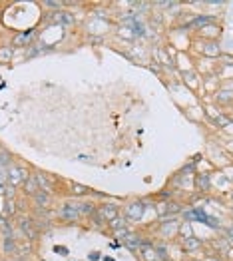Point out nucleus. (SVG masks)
Returning a JSON list of instances; mask_svg holds the SVG:
<instances>
[{
	"label": "nucleus",
	"instance_id": "1",
	"mask_svg": "<svg viewBox=\"0 0 233 261\" xmlns=\"http://www.w3.org/2000/svg\"><path fill=\"white\" fill-rule=\"evenodd\" d=\"M179 225H182V219L179 218H166V219L156 221V223H153L156 238H160L164 243L175 241L177 236H179Z\"/></svg>",
	"mask_w": 233,
	"mask_h": 261
},
{
	"label": "nucleus",
	"instance_id": "2",
	"mask_svg": "<svg viewBox=\"0 0 233 261\" xmlns=\"http://www.w3.org/2000/svg\"><path fill=\"white\" fill-rule=\"evenodd\" d=\"M156 214L160 219L166 218H179V214H184V203L175 201V199H170V201H158L153 205Z\"/></svg>",
	"mask_w": 233,
	"mask_h": 261
},
{
	"label": "nucleus",
	"instance_id": "3",
	"mask_svg": "<svg viewBox=\"0 0 233 261\" xmlns=\"http://www.w3.org/2000/svg\"><path fill=\"white\" fill-rule=\"evenodd\" d=\"M16 225H18V229H20V233L24 236L26 241H36L40 238V231L36 229L32 216H18L16 218Z\"/></svg>",
	"mask_w": 233,
	"mask_h": 261
},
{
	"label": "nucleus",
	"instance_id": "4",
	"mask_svg": "<svg viewBox=\"0 0 233 261\" xmlns=\"http://www.w3.org/2000/svg\"><path fill=\"white\" fill-rule=\"evenodd\" d=\"M28 170H24L20 166H16V164H12V166H8L6 168V184L10 186V188H22V184H24V179L28 177Z\"/></svg>",
	"mask_w": 233,
	"mask_h": 261
},
{
	"label": "nucleus",
	"instance_id": "5",
	"mask_svg": "<svg viewBox=\"0 0 233 261\" xmlns=\"http://www.w3.org/2000/svg\"><path fill=\"white\" fill-rule=\"evenodd\" d=\"M146 210H148L146 199H136V201H130L124 207V216H126L127 221H142Z\"/></svg>",
	"mask_w": 233,
	"mask_h": 261
},
{
	"label": "nucleus",
	"instance_id": "6",
	"mask_svg": "<svg viewBox=\"0 0 233 261\" xmlns=\"http://www.w3.org/2000/svg\"><path fill=\"white\" fill-rule=\"evenodd\" d=\"M38 38V30H18L14 36H12V46L14 48H32L34 42Z\"/></svg>",
	"mask_w": 233,
	"mask_h": 261
},
{
	"label": "nucleus",
	"instance_id": "7",
	"mask_svg": "<svg viewBox=\"0 0 233 261\" xmlns=\"http://www.w3.org/2000/svg\"><path fill=\"white\" fill-rule=\"evenodd\" d=\"M195 44H197L199 54H201V56H205V58H210V60H217V58L223 54L219 42H212V40H197V42H193V46H195Z\"/></svg>",
	"mask_w": 233,
	"mask_h": 261
},
{
	"label": "nucleus",
	"instance_id": "8",
	"mask_svg": "<svg viewBox=\"0 0 233 261\" xmlns=\"http://www.w3.org/2000/svg\"><path fill=\"white\" fill-rule=\"evenodd\" d=\"M56 218L62 219V221H68V223H78V221H82V216H80V212L70 203V201H66L62 203L58 210H56Z\"/></svg>",
	"mask_w": 233,
	"mask_h": 261
},
{
	"label": "nucleus",
	"instance_id": "9",
	"mask_svg": "<svg viewBox=\"0 0 233 261\" xmlns=\"http://www.w3.org/2000/svg\"><path fill=\"white\" fill-rule=\"evenodd\" d=\"M122 243L126 245L130 251L138 253V249H140L142 245L149 243V240H146V238H144L142 233H138V231H126V233H122Z\"/></svg>",
	"mask_w": 233,
	"mask_h": 261
},
{
	"label": "nucleus",
	"instance_id": "10",
	"mask_svg": "<svg viewBox=\"0 0 233 261\" xmlns=\"http://www.w3.org/2000/svg\"><path fill=\"white\" fill-rule=\"evenodd\" d=\"M98 214L102 216V219H104L106 223H110V221H114L116 218L122 216V207H120L118 203H114V201L98 203Z\"/></svg>",
	"mask_w": 233,
	"mask_h": 261
},
{
	"label": "nucleus",
	"instance_id": "11",
	"mask_svg": "<svg viewBox=\"0 0 233 261\" xmlns=\"http://www.w3.org/2000/svg\"><path fill=\"white\" fill-rule=\"evenodd\" d=\"M199 40H212V42H217L219 36H221V26L217 22H212L208 26H203L199 32H195Z\"/></svg>",
	"mask_w": 233,
	"mask_h": 261
},
{
	"label": "nucleus",
	"instance_id": "12",
	"mask_svg": "<svg viewBox=\"0 0 233 261\" xmlns=\"http://www.w3.org/2000/svg\"><path fill=\"white\" fill-rule=\"evenodd\" d=\"M193 190L199 192V194H208L212 190V175L197 172V174L193 175Z\"/></svg>",
	"mask_w": 233,
	"mask_h": 261
},
{
	"label": "nucleus",
	"instance_id": "13",
	"mask_svg": "<svg viewBox=\"0 0 233 261\" xmlns=\"http://www.w3.org/2000/svg\"><path fill=\"white\" fill-rule=\"evenodd\" d=\"M32 201H34V207H36V210H44V212H48V210H52V205H54V194L38 192L36 196L32 197Z\"/></svg>",
	"mask_w": 233,
	"mask_h": 261
},
{
	"label": "nucleus",
	"instance_id": "14",
	"mask_svg": "<svg viewBox=\"0 0 233 261\" xmlns=\"http://www.w3.org/2000/svg\"><path fill=\"white\" fill-rule=\"evenodd\" d=\"M20 190H22V196H24V197H30V199H32V197L36 196L38 192H40V186H38L36 177L30 174L28 177H26V179H24V184H22Z\"/></svg>",
	"mask_w": 233,
	"mask_h": 261
},
{
	"label": "nucleus",
	"instance_id": "15",
	"mask_svg": "<svg viewBox=\"0 0 233 261\" xmlns=\"http://www.w3.org/2000/svg\"><path fill=\"white\" fill-rule=\"evenodd\" d=\"M179 243V247L186 251V253H195V251H201L203 249V241L199 240V238H188V240H177Z\"/></svg>",
	"mask_w": 233,
	"mask_h": 261
},
{
	"label": "nucleus",
	"instance_id": "16",
	"mask_svg": "<svg viewBox=\"0 0 233 261\" xmlns=\"http://www.w3.org/2000/svg\"><path fill=\"white\" fill-rule=\"evenodd\" d=\"M78 212H80V216L82 218H90L96 210H98V203H94V201H82V199H76V201H70Z\"/></svg>",
	"mask_w": 233,
	"mask_h": 261
},
{
	"label": "nucleus",
	"instance_id": "17",
	"mask_svg": "<svg viewBox=\"0 0 233 261\" xmlns=\"http://www.w3.org/2000/svg\"><path fill=\"white\" fill-rule=\"evenodd\" d=\"M138 255H140V259L142 261H160L153 241H149V243H146V245H142V247L138 249Z\"/></svg>",
	"mask_w": 233,
	"mask_h": 261
},
{
	"label": "nucleus",
	"instance_id": "18",
	"mask_svg": "<svg viewBox=\"0 0 233 261\" xmlns=\"http://www.w3.org/2000/svg\"><path fill=\"white\" fill-rule=\"evenodd\" d=\"M108 227H110V231H112V233H120V236H122V233L130 231V221H127L126 216L122 214L120 218H116L114 221H110V223H108Z\"/></svg>",
	"mask_w": 233,
	"mask_h": 261
},
{
	"label": "nucleus",
	"instance_id": "19",
	"mask_svg": "<svg viewBox=\"0 0 233 261\" xmlns=\"http://www.w3.org/2000/svg\"><path fill=\"white\" fill-rule=\"evenodd\" d=\"M68 194L72 197H88V196H92V190L88 188V186H82V184H74V181H68Z\"/></svg>",
	"mask_w": 233,
	"mask_h": 261
},
{
	"label": "nucleus",
	"instance_id": "20",
	"mask_svg": "<svg viewBox=\"0 0 233 261\" xmlns=\"http://www.w3.org/2000/svg\"><path fill=\"white\" fill-rule=\"evenodd\" d=\"M182 80L188 84L190 90H199V84H201V78H199V74H195V72H182Z\"/></svg>",
	"mask_w": 233,
	"mask_h": 261
},
{
	"label": "nucleus",
	"instance_id": "21",
	"mask_svg": "<svg viewBox=\"0 0 233 261\" xmlns=\"http://www.w3.org/2000/svg\"><path fill=\"white\" fill-rule=\"evenodd\" d=\"M14 58V46L12 44H2L0 46V64H10Z\"/></svg>",
	"mask_w": 233,
	"mask_h": 261
},
{
	"label": "nucleus",
	"instance_id": "22",
	"mask_svg": "<svg viewBox=\"0 0 233 261\" xmlns=\"http://www.w3.org/2000/svg\"><path fill=\"white\" fill-rule=\"evenodd\" d=\"M215 102L223 108L233 106V92H215Z\"/></svg>",
	"mask_w": 233,
	"mask_h": 261
},
{
	"label": "nucleus",
	"instance_id": "23",
	"mask_svg": "<svg viewBox=\"0 0 233 261\" xmlns=\"http://www.w3.org/2000/svg\"><path fill=\"white\" fill-rule=\"evenodd\" d=\"M188 238H193V229H191V221H182V225H179V236H177V240H188Z\"/></svg>",
	"mask_w": 233,
	"mask_h": 261
},
{
	"label": "nucleus",
	"instance_id": "24",
	"mask_svg": "<svg viewBox=\"0 0 233 261\" xmlns=\"http://www.w3.org/2000/svg\"><path fill=\"white\" fill-rule=\"evenodd\" d=\"M217 60H219V64L223 66H233V54H221Z\"/></svg>",
	"mask_w": 233,
	"mask_h": 261
},
{
	"label": "nucleus",
	"instance_id": "25",
	"mask_svg": "<svg viewBox=\"0 0 233 261\" xmlns=\"http://www.w3.org/2000/svg\"><path fill=\"white\" fill-rule=\"evenodd\" d=\"M201 261H225L223 257H219L217 253H213V251H210V253H205L203 257H201Z\"/></svg>",
	"mask_w": 233,
	"mask_h": 261
},
{
	"label": "nucleus",
	"instance_id": "26",
	"mask_svg": "<svg viewBox=\"0 0 233 261\" xmlns=\"http://www.w3.org/2000/svg\"><path fill=\"white\" fill-rule=\"evenodd\" d=\"M225 240L229 241L233 245V227H229V229H225Z\"/></svg>",
	"mask_w": 233,
	"mask_h": 261
},
{
	"label": "nucleus",
	"instance_id": "27",
	"mask_svg": "<svg viewBox=\"0 0 233 261\" xmlns=\"http://www.w3.org/2000/svg\"><path fill=\"white\" fill-rule=\"evenodd\" d=\"M6 194V186L4 184H0V196H4Z\"/></svg>",
	"mask_w": 233,
	"mask_h": 261
},
{
	"label": "nucleus",
	"instance_id": "28",
	"mask_svg": "<svg viewBox=\"0 0 233 261\" xmlns=\"http://www.w3.org/2000/svg\"><path fill=\"white\" fill-rule=\"evenodd\" d=\"M0 18H2V12H0Z\"/></svg>",
	"mask_w": 233,
	"mask_h": 261
},
{
	"label": "nucleus",
	"instance_id": "29",
	"mask_svg": "<svg viewBox=\"0 0 233 261\" xmlns=\"http://www.w3.org/2000/svg\"><path fill=\"white\" fill-rule=\"evenodd\" d=\"M231 197H233V190H231Z\"/></svg>",
	"mask_w": 233,
	"mask_h": 261
},
{
	"label": "nucleus",
	"instance_id": "30",
	"mask_svg": "<svg viewBox=\"0 0 233 261\" xmlns=\"http://www.w3.org/2000/svg\"><path fill=\"white\" fill-rule=\"evenodd\" d=\"M231 261H233V259H231Z\"/></svg>",
	"mask_w": 233,
	"mask_h": 261
}]
</instances>
